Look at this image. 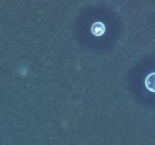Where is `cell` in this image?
<instances>
[{
    "label": "cell",
    "mask_w": 155,
    "mask_h": 145,
    "mask_svg": "<svg viewBox=\"0 0 155 145\" xmlns=\"http://www.w3.org/2000/svg\"><path fill=\"white\" fill-rule=\"evenodd\" d=\"M145 85H147V87L150 91L155 92V74H151L147 77Z\"/></svg>",
    "instance_id": "6da1fadb"
}]
</instances>
